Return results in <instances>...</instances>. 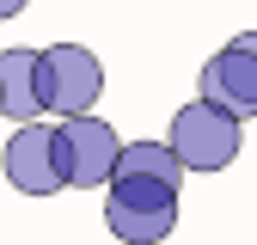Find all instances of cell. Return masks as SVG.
Returning <instances> with one entry per match:
<instances>
[{
  "mask_svg": "<svg viewBox=\"0 0 257 245\" xmlns=\"http://www.w3.org/2000/svg\"><path fill=\"white\" fill-rule=\"evenodd\" d=\"M0 110H13L19 122L43 116V49H7L0 55Z\"/></svg>",
  "mask_w": 257,
  "mask_h": 245,
  "instance_id": "52a82bcc",
  "label": "cell"
},
{
  "mask_svg": "<svg viewBox=\"0 0 257 245\" xmlns=\"http://www.w3.org/2000/svg\"><path fill=\"white\" fill-rule=\"evenodd\" d=\"M172 153L184 160V172H220V166H233V153H239V116L227 104H214V98H196V104H184L172 116Z\"/></svg>",
  "mask_w": 257,
  "mask_h": 245,
  "instance_id": "6da1fadb",
  "label": "cell"
},
{
  "mask_svg": "<svg viewBox=\"0 0 257 245\" xmlns=\"http://www.w3.org/2000/svg\"><path fill=\"white\" fill-rule=\"evenodd\" d=\"M7 178H13V190H25V196H49V190H61V160H55V129H43L37 116L25 122V129L7 141Z\"/></svg>",
  "mask_w": 257,
  "mask_h": 245,
  "instance_id": "8992f818",
  "label": "cell"
},
{
  "mask_svg": "<svg viewBox=\"0 0 257 245\" xmlns=\"http://www.w3.org/2000/svg\"><path fill=\"white\" fill-rule=\"evenodd\" d=\"M98 92H104V68H98L92 49H80V43H49L43 49V98H49V110L80 116V110H92Z\"/></svg>",
  "mask_w": 257,
  "mask_h": 245,
  "instance_id": "277c9868",
  "label": "cell"
},
{
  "mask_svg": "<svg viewBox=\"0 0 257 245\" xmlns=\"http://www.w3.org/2000/svg\"><path fill=\"white\" fill-rule=\"evenodd\" d=\"M19 7H25V0H0V19H13V13H19Z\"/></svg>",
  "mask_w": 257,
  "mask_h": 245,
  "instance_id": "9c48e42d",
  "label": "cell"
},
{
  "mask_svg": "<svg viewBox=\"0 0 257 245\" xmlns=\"http://www.w3.org/2000/svg\"><path fill=\"white\" fill-rule=\"evenodd\" d=\"M202 98L227 104L233 116H257V31H245V37H233L227 49H220L208 68H202Z\"/></svg>",
  "mask_w": 257,
  "mask_h": 245,
  "instance_id": "5b68a950",
  "label": "cell"
},
{
  "mask_svg": "<svg viewBox=\"0 0 257 245\" xmlns=\"http://www.w3.org/2000/svg\"><path fill=\"white\" fill-rule=\"evenodd\" d=\"M116 153H122V141L110 135V122H98L92 110L61 116V129H55V160H61V178H68V184H110Z\"/></svg>",
  "mask_w": 257,
  "mask_h": 245,
  "instance_id": "3957f363",
  "label": "cell"
},
{
  "mask_svg": "<svg viewBox=\"0 0 257 245\" xmlns=\"http://www.w3.org/2000/svg\"><path fill=\"white\" fill-rule=\"evenodd\" d=\"M110 178H147V184H166V190H184V160L172 153V141H128L116 153Z\"/></svg>",
  "mask_w": 257,
  "mask_h": 245,
  "instance_id": "ba28073f",
  "label": "cell"
},
{
  "mask_svg": "<svg viewBox=\"0 0 257 245\" xmlns=\"http://www.w3.org/2000/svg\"><path fill=\"white\" fill-rule=\"evenodd\" d=\"M104 221H110V233L128 239V245H159V239L178 227V190L147 184V178H110Z\"/></svg>",
  "mask_w": 257,
  "mask_h": 245,
  "instance_id": "7a4b0ae2",
  "label": "cell"
}]
</instances>
